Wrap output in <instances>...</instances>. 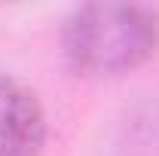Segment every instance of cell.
I'll return each mask as SVG.
<instances>
[{
    "label": "cell",
    "instance_id": "1",
    "mask_svg": "<svg viewBox=\"0 0 159 156\" xmlns=\"http://www.w3.org/2000/svg\"><path fill=\"white\" fill-rule=\"evenodd\" d=\"M67 64L86 77H116L159 49V9L141 3H83L61 28Z\"/></svg>",
    "mask_w": 159,
    "mask_h": 156
},
{
    "label": "cell",
    "instance_id": "2",
    "mask_svg": "<svg viewBox=\"0 0 159 156\" xmlns=\"http://www.w3.org/2000/svg\"><path fill=\"white\" fill-rule=\"evenodd\" d=\"M46 141L40 98L19 80L0 74V156H37Z\"/></svg>",
    "mask_w": 159,
    "mask_h": 156
}]
</instances>
